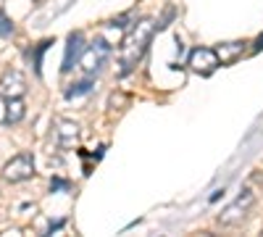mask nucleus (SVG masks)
Returning a JSON list of instances; mask_svg holds the SVG:
<instances>
[{
  "label": "nucleus",
  "mask_w": 263,
  "mask_h": 237,
  "mask_svg": "<svg viewBox=\"0 0 263 237\" xmlns=\"http://www.w3.org/2000/svg\"><path fill=\"white\" fill-rule=\"evenodd\" d=\"M156 29H158L156 19L145 16V19L135 21V24L124 32L121 50H119V74H129L142 61V56H145V50L150 45L153 34H156Z\"/></svg>",
  "instance_id": "nucleus-1"
},
{
  "label": "nucleus",
  "mask_w": 263,
  "mask_h": 237,
  "mask_svg": "<svg viewBox=\"0 0 263 237\" xmlns=\"http://www.w3.org/2000/svg\"><path fill=\"white\" fill-rule=\"evenodd\" d=\"M90 90H92V79H82V82L71 84V87L66 90V98H82V95H87Z\"/></svg>",
  "instance_id": "nucleus-11"
},
{
  "label": "nucleus",
  "mask_w": 263,
  "mask_h": 237,
  "mask_svg": "<svg viewBox=\"0 0 263 237\" xmlns=\"http://www.w3.org/2000/svg\"><path fill=\"white\" fill-rule=\"evenodd\" d=\"M245 45L248 42L242 40H234V42H221V45L216 48V58L221 66H229V63H237L239 58L245 56Z\"/></svg>",
  "instance_id": "nucleus-8"
},
{
  "label": "nucleus",
  "mask_w": 263,
  "mask_h": 237,
  "mask_svg": "<svg viewBox=\"0 0 263 237\" xmlns=\"http://www.w3.org/2000/svg\"><path fill=\"white\" fill-rule=\"evenodd\" d=\"M82 53H84V34H82V32H71L69 40H66V53H63V66H61V71L69 74L77 63H79Z\"/></svg>",
  "instance_id": "nucleus-7"
},
{
  "label": "nucleus",
  "mask_w": 263,
  "mask_h": 237,
  "mask_svg": "<svg viewBox=\"0 0 263 237\" xmlns=\"http://www.w3.org/2000/svg\"><path fill=\"white\" fill-rule=\"evenodd\" d=\"M27 116L24 98H6V124H18Z\"/></svg>",
  "instance_id": "nucleus-10"
},
{
  "label": "nucleus",
  "mask_w": 263,
  "mask_h": 237,
  "mask_svg": "<svg viewBox=\"0 0 263 237\" xmlns=\"http://www.w3.org/2000/svg\"><path fill=\"white\" fill-rule=\"evenodd\" d=\"M187 66H190L195 74H200V77H211L218 66H221V63H218L213 48H195V50H190Z\"/></svg>",
  "instance_id": "nucleus-4"
},
{
  "label": "nucleus",
  "mask_w": 263,
  "mask_h": 237,
  "mask_svg": "<svg viewBox=\"0 0 263 237\" xmlns=\"http://www.w3.org/2000/svg\"><path fill=\"white\" fill-rule=\"evenodd\" d=\"M48 45H50V42H40V45H37V50H34V71H37V74H40V63H42V53L48 50Z\"/></svg>",
  "instance_id": "nucleus-14"
},
{
  "label": "nucleus",
  "mask_w": 263,
  "mask_h": 237,
  "mask_svg": "<svg viewBox=\"0 0 263 237\" xmlns=\"http://www.w3.org/2000/svg\"><path fill=\"white\" fill-rule=\"evenodd\" d=\"M13 34V21L0 11V37H11Z\"/></svg>",
  "instance_id": "nucleus-12"
},
{
  "label": "nucleus",
  "mask_w": 263,
  "mask_h": 237,
  "mask_svg": "<svg viewBox=\"0 0 263 237\" xmlns=\"http://www.w3.org/2000/svg\"><path fill=\"white\" fill-rule=\"evenodd\" d=\"M248 211H250V208H245L239 200H234L232 206H227L221 213H218V224H221V227H234V224H239V222H245Z\"/></svg>",
  "instance_id": "nucleus-9"
},
{
  "label": "nucleus",
  "mask_w": 263,
  "mask_h": 237,
  "mask_svg": "<svg viewBox=\"0 0 263 237\" xmlns=\"http://www.w3.org/2000/svg\"><path fill=\"white\" fill-rule=\"evenodd\" d=\"M37 174L34 171V156L32 153H16L6 166H3V179L11 182V185H18V182H27Z\"/></svg>",
  "instance_id": "nucleus-3"
},
{
  "label": "nucleus",
  "mask_w": 263,
  "mask_h": 237,
  "mask_svg": "<svg viewBox=\"0 0 263 237\" xmlns=\"http://www.w3.org/2000/svg\"><path fill=\"white\" fill-rule=\"evenodd\" d=\"M237 200H239V203H242L245 208H250V206L255 203V192H253L250 187H245L242 192H239V198H237Z\"/></svg>",
  "instance_id": "nucleus-13"
},
{
  "label": "nucleus",
  "mask_w": 263,
  "mask_h": 237,
  "mask_svg": "<svg viewBox=\"0 0 263 237\" xmlns=\"http://www.w3.org/2000/svg\"><path fill=\"white\" fill-rule=\"evenodd\" d=\"M253 50H255V53H258V50H263V34H260V37L255 40V45H253Z\"/></svg>",
  "instance_id": "nucleus-16"
},
{
  "label": "nucleus",
  "mask_w": 263,
  "mask_h": 237,
  "mask_svg": "<svg viewBox=\"0 0 263 237\" xmlns=\"http://www.w3.org/2000/svg\"><path fill=\"white\" fill-rule=\"evenodd\" d=\"M79 135H82V129H79L77 121H69V119H58L55 121L53 140H55L58 150H74L79 145Z\"/></svg>",
  "instance_id": "nucleus-5"
},
{
  "label": "nucleus",
  "mask_w": 263,
  "mask_h": 237,
  "mask_svg": "<svg viewBox=\"0 0 263 237\" xmlns=\"http://www.w3.org/2000/svg\"><path fill=\"white\" fill-rule=\"evenodd\" d=\"M108 58H111V45H108L103 37H98L90 48H84L79 63H82L84 74L92 77V74H100V71H103V66L108 63Z\"/></svg>",
  "instance_id": "nucleus-2"
},
{
  "label": "nucleus",
  "mask_w": 263,
  "mask_h": 237,
  "mask_svg": "<svg viewBox=\"0 0 263 237\" xmlns=\"http://www.w3.org/2000/svg\"><path fill=\"white\" fill-rule=\"evenodd\" d=\"M50 190L55 192V190H69V182H66V179H53L50 182Z\"/></svg>",
  "instance_id": "nucleus-15"
},
{
  "label": "nucleus",
  "mask_w": 263,
  "mask_h": 237,
  "mask_svg": "<svg viewBox=\"0 0 263 237\" xmlns=\"http://www.w3.org/2000/svg\"><path fill=\"white\" fill-rule=\"evenodd\" d=\"M27 93V77L18 69H8L0 77V95L3 98H24Z\"/></svg>",
  "instance_id": "nucleus-6"
}]
</instances>
